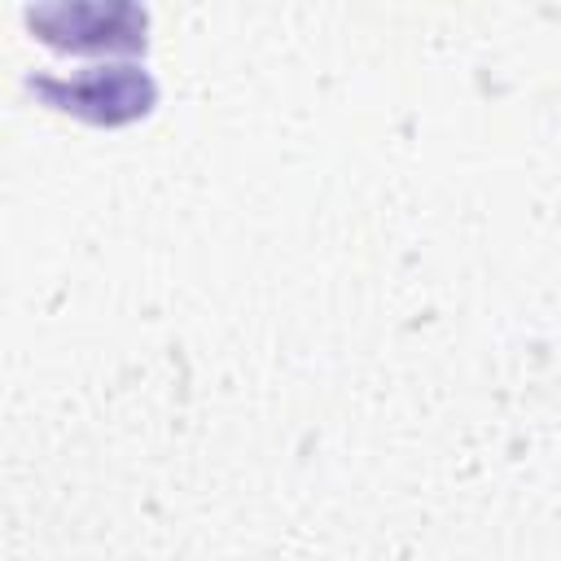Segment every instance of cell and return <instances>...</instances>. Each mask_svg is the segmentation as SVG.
Wrapping results in <instances>:
<instances>
[{"instance_id": "cell-2", "label": "cell", "mask_w": 561, "mask_h": 561, "mask_svg": "<svg viewBox=\"0 0 561 561\" xmlns=\"http://www.w3.org/2000/svg\"><path fill=\"white\" fill-rule=\"evenodd\" d=\"M26 31L75 57L123 53L136 57L149 48V9L131 0H70V4H35L22 13Z\"/></svg>"}, {"instance_id": "cell-1", "label": "cell", "mask_w": 561, "mask_h": 561, "mask_svg": "<svg viewBox=\"0 0 561 561\" xmlns=\"http://www.w3.org/2000/svg\"><path fill=\"white\" fill-rule=\"evenodd\" d=\"M53 114H70L88 127H127L153 114L158 79L136 61L88 66L70 75H26L22 83Z\"/></svg>"}]
</instances>
